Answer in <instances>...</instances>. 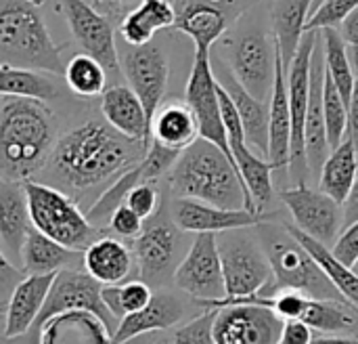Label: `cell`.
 Instances as JSON below:
<instances>
[{"instance_id": "35", "label": "cell", "mask_w": 358, "mask_h": 344, "mask_svg": "<svg viewBox=\"0 0 358 344\" xmlns=\"http://www.w3.org/2000/svg\"><path fill=\"white\" fill-rule=\"evenodd\" d=\"M231 19L208 4H193L176 13V23L174 27L182 34H187L195 42V50H208L216 40L224 36L229 29Z\"/></svg>"}, {"instance_id": "10", "label": "cell", "mask_w": 358, "mask_h": 344, "mask_svg": "<svg viewBox=\"0 0 358 344\" xmlns=\"http://www.w3.org/2000/svg\"><path fill=\"white\" fill-rule=\"evenodd\" d=\"M178 290L195 301L227 298L218 233H197L174 273Z\"/></svg>"}, {"instance_id": "37", "label": "cell", "mask_w": 358, "mask_h": 344, "mask_svg": "<svg viewBox=\"0 0 358 344\" xmlns=\"http://www.w3.org/2000/svg\"><path fill=\"white\" fill-rule=\"evenodd\" d=\"M0 92L48 103L57 97V86L50 78L40 74V69L15 67L8 63H2L0 65Z\"/></svg>"}, {"instance_id": "48", "label": "cell", "mask_w": 358, "mask_h": 344, "mask_svg": "<svg viewBox=\"0 0 358 344\" xmlns=\"http://www.w3.org/2000/svg\"><path fill=\"white\" fill-rule=\"evenodd\" d=\"M315 336H313V328L302 322V319H289L285 322L283 328V336L279 344H313Z\"/></svg>"}, {"instance_id": "7", "label": "cell", "mask_w": 358, "mask_h": 344, "mask_svg": "<svg viewBox=\"0 0 358 344\" xmlns=\"http://www.w3.org/2000/svg\"><path fill=\"white\" fill-rule=\"evenodd\" d=\"M218 248L227 284V301L258 296L273 286L275 273L260 238L252 240L245 229H233L218 233Z\"/></svg>"}, {"instance_id": "9", "label": "cell", "mask_w": 358, "mask_h": 344, "mask_svg": "<svg viewBox=\"0 0 358 344\" xmlns=\"http://www.w3.org/2000/svg\"><path fill=\"white\" fill-rule=\"evenodd\" d=\"M321 29H308L302 36L300 48L287 69V90H289V109H292V162L289 179L294 187L306 185L308 156H306V116L310 101V74H313V55L319 42Z\"/></svg>"}, {"instance_id": "45", "label": "cell", "mask_w": 358, "mask_h": 344, "mask_svg": "<svg viewBox=\"0 0 358 344\" xmlns=\"http://www.w3.org/2000/svg\"><path fill=\"white\" fill-rule=\"evenodd\" d=\"M143 221H145V219H141L128 204H122V206L113 212V216L109 219V229H111L115 235H120V238L136 240V238L143 233V229H145Z\"/></svg>"}, {"instance_id": "31", "label": "cell", "mask_w": 358, "mask_h": 344, "mask_svg": "<svg viewBox=\"0 0 358 344\" xmlns=\"http://www.w3.org/2000/svg\"><path fill=\"white\" fill-rule=\"evenodd\" d=\"M176 8L170 0H143L120 23V36L130 46H145L159 29L174 27Z\"/></svg>"}, {"instance_id": "24", "label": "cell", "mask_w": 358, "mask_h": 344, "mask_svg": "<svg viewBox=\"0 0 358 344\" xmlns=\"http://www.w3.org/2000/svg\"><path fill=\"white\" fill-rule=\"evenodd\" d=\"M101 111L105 122L111 124L117 132L151 147V122L143 101L132 90V86L115 84L105 88L101 95Z\"/></svg>"}, {"instance_id": "49", "label": "cell", "mask_w": 358, "mask_h": 344, "mask_svg": "<svg viewBox=\"0 0 358 344\" xmlns=\"http://www.w3.org/2000/svg\"><path fill=\"white\" fill-rule=\"evenodd\" d=\"M358 149V74L357 82H355V90L348 103V135H346Z\"/></svg>"}, {"instance_id": "40", "label": "cell", "mask_w": 358, "mask_h": 344, "mask_svg": "<svg viewBox=\"0 0 358 344\" xmlns=\"http://www.w3.org/2000/svg\"><path fill=\"white\" fill-rule=\"evenodd\" d=\"M101 294H103L105 307L109 309V313L120 324L126 315L145 309L151 303L155 292H151V286L147 282L132 280V282H126V284L103 286Z\"/></svg>"}, {"instance_id": "44", "label": "cell", "mask_w": 358, "mask_h": 344, "mask_svg": "<svg viewBox=\"0 0 358 344\" xmlns=\"http://www.w3.org/2000/svg\"><path fill=\"white\" fill-rule=\"evenodd\" d=\"M126 204L141 219H153L159 212V191H157L155 183H143V185L134 187L128 193Z\"/></svg>"}, {"instance_id": "21", "label": "cell", "mask_w": 358, "mask_h": 344, "mask_svg": "<svg viewBox=\"0 0 358 344\" xmlns=\"http://www.w3.org/2000/svg\"><path fill=\"white\" fill-rule=\"evenodd\" d=\"M38 344H113V328L92 311H63L38 326Z\"/></svg>"}, {"instance_id": "55", "label": "cell", "mask_w": 358, "mask_h": 344, "mask_svg": "<svg viewBox=\"0 0 358 344\" xmlns=\"http://www.w3.org/2000/svg\"><path fill=\"white\" fill-rule=\"evenodd\" d=\"M29 4H34V6H40V4H44L46 0H27Z\"/></svg>"}, {"instance_id": "20", "label": "cell", "mask_w": 358, "mask_h": 344, "mask_svg": "<svg viewBox=\"0 0 358 344\" xmlns=\"http://www.w3.org/2000/svg\"><path fill=\"white\" fill-rule=\"evenodd\" d=\"M329 137L325 122V46L323 29L313 55V74H310V101L306 116V156L310 172H319L329 158Z\"/></svg>"}, {"instance_id": "14", "label": "cell", "mask_w": 358, "mask_h": 344, "mask_svg": "<svg viewBox=\"0 0 358 344\" xmlns=\"http://www.w3.org/2000/svg\"><path fill=\"white\" fill-rule=\"evenodd\" d=\"M185 101L191 105V109L197 116L199 132L203 139L216 143L220 149H224L231 158V145L227 137V128L222 122V107L218 97V78L210 61L208 50H195L193 69L189 74Z\"/></svg>"}, {"instance_id": "15", "label": "cell", "mask_w": 358, "mask_h": 344, "mask_svg": "<svg viewBox=\"0 0 358 344\" xmlns=\"http://www.w3.org/2000/svg\"><path fill=\"white\" fill-rule=\"evenodd\" d=\"M281 200L294 216V225L325 246L336 244V235L344 227V206L325 191L298 185L281 189Z\"/></svg>"}, {"instance_id": "11", "label": "cell", "mask_w": 358, "mask_h": 344, "mask_svg": "<svg viewBox=\"0 0 358 344\" xmlns=\"http://www.w3.org/2000/svg\"><path fill=\"white\" fill-rule=\"evenodd\" d=\"M182 248V229L174 219H166L159 210L151 225L134 240V256L141 280L149 286H162L170 275L174 277L176 267L180 265Z\"/></svg>"}, {"instance_id": "42", "label": "cell", "mask_w": 358, "mask_h": 344, "mask_svg": "<svg viewBox=\"0 0 358 344\" xmlns=\"http://www.w3.org/2000/svg\"><path fill=\"white\" fill-rule=\"evenodd\" d=\"M358 6V0H323L321 6L310 15L306 23L308 29H327V27H342L346 17Z\"/></svg>"}, {"instance_id": "56", "label": "cell", "mask_w": 358, "mask_h": 344, "mask_svg": "<svg viewBox=\"0 0 358 344\" xmlns=\"http://www.w3.org/2000/svg\"><path fill=\"white\" fill-rule=\"evenodd\" d=\"M321 2H323V0H315V2H313V13L321 6ZM313 13H310V15H313Z\"/></svg>"}, {"instance_id": "41", "label": "cell", "mask_w": 358, "mask_h": 344, "mask_svg": "<svg viewBox=\"0 0 358 344\" xmlns=\"http://www.w3.org/2000/svg\"><path fill=\"white\" fill-rule=\"evenodd\" d=\"M325 122H327L329 147L336 149L346 141L348 135V103L344 101L336 82L327 74V67H325Z\"/></svg>"}, {"instance_id": "34", "label": "cell", "mask_w": 358, "mask_h": 344, "mask_svg": "<svg viewBox=\"0 0 358 344\" xmlns=\"http://www.w3.org/2000/svg\"><path fill=\"white\" fill-rule=\"evenodd\" d=\"M358 179V149L357 145L346 137V141L331 149L329 158L321 168V191L331 195L342 206L350 198V191Z\"/></svg>"}, {"instance_id": "36", "label": "cell", "mask_w": 358, "mask_h": 344, "mask_svg": "<svg viewBox=\"0 0 358 344\" xmlns=\"http://www.w3.org/2000/svg\"><path fill=\"white\" fill-rule=\"evenodd\" d=\"M287 229L300 240V244L317 259V263L323 267V271L327 273V277L336 284V288L342 292V296L346 301H350L355 307H358V273L352 267H346L344 263H340L331 248L321 244L319 240L310 238L308 233H304L302 229H298L296 225H287Z\"/></svg>"}, {"instance_id": "19", "label": "cell", "mask_w": 358, "mask_h": 344, "mask_svg": "<svg viewBox=\"0 0 358 344\" xmlns=\"http://www.w3.org/2000/svg\"><path fill=\"white\" fill-rule=\"evenodd\" d=\"M174 223L187 233H224L233 229H250L264 223V214L248 208H220L199 200L176 198L172 204Z\"/></svg>"}, {"instance_id": "27", "label": "cell", "mask_w": 358, "mask_h": 344, "mask_svg": "<svg viewBox=\"0 0 358 344\" xmlns=\"http://www.w3.org/2000/svg\"><path fill=\"white\" fill-rule=\"evenodd\" d=\"M185 317V305L170 292H155L151 303L136 311L126 315L115 332H113V344L130 340L141 334H151V332H164L168 328H174L180 319Z\"/></svg>"}, {"instance_id": "30", "label": "cell", "mask_w": 358, "mask_h": 344, "mask_svg": "<svg viewBox=\"0 0 358 344\" xmlns=\"http://www.w3.org/2000/svg\"><path fill=\"white\" fill-rule=\"evenodd\" d=\"M231 153L233 160L237 164V170L245 183V189L252 198L254 210L258 214H262L268 204L273 202V193H275V183H273V172L275 166L268 162V158H264L262 153H258L256 149H252L248 145V141H237L231 143Z\"/></svg>"}, {"instance_id": "46", "label": "cell", "mask_w": 358, "mask_h": 344, "mask_svg": "<svg viewBox=\"0 0 358 344\" xmlns=\"http://www.w3.org/2000/svg\"><path fill=\"white\" fill-rule=\"evenodd\" d=\"M334 256L344 263L346 267H355L358 261V221L344 227V231L340 233V238L336 240V244L331 246Z\"/></svg>"}, {"instance_id": "52", "label": "cell", "mask_w": 358, "mask_h": 344, "mask_svg": "<svg viewBox=\"0 0 358 344\" xmlns=\"http://www.w3.org/2000/svg\"><path fill=\"white\" fill-rule=\"evenodd\" d=\"M313 344H358V336H319Z\"/></svg>"}, {"instance_id": "54", "label": "cell", "mask_w": 358, "mask_h": 344, "mask_svg": "<svg viewBox=\"0 0 358 344\" xmlns=\"http://www.w3.org/2000/svg\"><path fill=\"white\" fill-rule=\"evenodd\" d=\"M96 2H120V4H141L143 0H96Z\"/></svg>"}, {"instance_id": "22", "label": "cell", "mask_w": 358, "mask_h": 344, "mask_svg": "<svg viewBox=\"0 0 358 344\" xmlns=\"http://www.w3.org/2000/svg\"><path fill=\"white\" fill-rule=\"evenodd\" d=\"M55 277L57 273L27 275L15 286L8 303L4 305V338L6 340L19 338L27 330L36 328Z\"/></svg>"}, {"instance_id": "6", "label": "cell", "mask_w": 358, "mask_h": 344, "mask_svg": "<svg viewBox=\"0 0 358 344\" xmlns=\"http://www.w3.org/2000/svg\"><path fill=\"white\" fill-rule=\"evenodd\" d=\"M29 216L38 231L65 248L84 252L94 240H99V227L90 223L78 204L52 185L23 181Z\"/></svg>"}, {"instance_id": "23", "label": "cell", "mask_w": 358, "mask_h": 344, "mask_svg": "<svg viewBox=\"0 0 358 344\" xmlns=\"http://www.w3.org/2000/svg\"><path fill=\"white\" fill-rule=\"evenodd\" d=\"M34 229L25 187L19 181L2 179L0 183V244L2 256L13 259L15 265L21 261L23 244Z\"/></svg>"}, {"instance_id": "12", "label": "cell", "mask_w": 358, "mask_h": 344, "mask_svg": "<svg viewBox=\"0 0 358 344\" xmlns=\"http://www.w3.org/2000/svg\"><path fill=\"white\" fill-rule=\"evenodd\" d=\"M231 69L258 101H271L277 74V42L260 29H248L231 46Z\"/></svg>"}, {"instance_id": "29", "label": "cell", "mask_w": 358, "mask_h": 344, "mask_svg": "<svg viewBox=\"0 0 358 344\" xmlns=\"http://www.w3.org/2000/svg\"><path fill=\"white\" fill-rule=\"evenodd\" d=\"M151 137L172 151H185L189 145H193L201 137V132L191 105L176 99L164 103L153 118Z\"/></svg>"}, {"instance_id": "13", "label": "cell", "mask_w": 358, "mask_h": 344, "mask_svg": "<svg viewBox=\"0 0 358 344\" xmlns=\"http://www.w3.org/2000/svg\"><path fill=\"white\" fill-rule=\"evenodd\" d=\"M180 151H172L168 147H164L157 141H151L149 151L145 153V158L141 162H136L132 168H128L124 174H120L103 193L101 198L90 206V210L86 212L92 225H109V219L113 216V212L126 204L128 193L143 185V183H157V179L172 170L174 162L178 160Z\"/></svg>"}, {"instance_id": "16", "label": "cell", "mask_w": 358, "mask_h": 344, "mask_svg": "<svg viewBox=\"0 0 358 344\" xmlns=\"http://www.w3.org/2000/svg\"><path fill=\"white\" fill-rule=\"evenodd\" d=\"M65 17L69 21L71 34L84 53L103 63L109 74L120 71L115 34L105 15H101L86 0H61Z\"/></svg>"}, {"instance_id": "1", "label": "cell", "mask_w": 358, "mask_h": 344, "mask_svg": "<svg viewBox=\"0 0 358 344\" xmlns=\"http://www.w3.org/2000/svg\"><path fill=\"white\" fill-rule=\"evenodd\" d=\"M147 151L145 143L124 137L107 122H86L57 141L46 164L48 179L71 191L94 189L124 174Z\"/></svg>"}, {"instance_id": "28", "label": "cell", "mask_w": 358, "mask_h": 344, "mask_svg": "<svg viewBox=\"0 0 358 344\" xmlns=\"http://www.w3.org/2000/svg\"><path fill=\"white\" fill-rule=\"evenodd\" d=\"M82 267L101 286H115L128 280L134 267L132 252L115 238H99L82 252Z\"/></svg>"}, {"instance_id": "17", "label": "cell", "mask_w": 358, "mask_h": 344, "mask_svg": "<svg viewBox=\"0 0 358 344\" xmlns=\"http://www.w3.org/2000/svg\"><path fill=\"white\" fill-rule=\"evenodd\" d=\"M103 286L86 271H78V269H61L52 282V288L48 292L46 305L42 309V315L36 324V328L50 319L57 313L63 311H73V309H86L92 311L96 315H101L111 328H113V315L109 313V309L103 303V294H101ZM115 332V330H113Z\"/></svg>"}, {"instance_id": "53", "label": "cell", "mask_w": 358, "mask_h": 344, "mask_svg": "<svg viewBox=\"0 0 358 344\" xmlns=\"http://www.w3.org/2000/svg\"><path fill=\"white\" fill-rule=\"evenodd\" d=\"M120 344H157V332H151V334H141V336H134L130 340H124Z\"/></svg>"}, {"instance_id": "18", "label": "cell", "mask_w": 358, "mask_h": 344, "mask_svg": "<svg viewBox=\"0 0 358 344\" xmlns=\"http://www.w3.org/2000/svg\"><path fill=\"white\" fill-rule=\"evenodd\" d=\"M124 76L143 101L149 122L153 124V118L164 103L170 78V63L164 50L155 44L132 46V50L124 57Z\"/></svg>"}, {"instance_id": "57", "label": "cell", "mask_w": 358, "mask_h": 344, "mask_svg": "<svg viewBox=\"0 0 358 344\" xmlns=\"http://www.w3.org/2000/svg\"><path fill=\"white\" fill-rule=\"evenodd\" d=\"M352 269H355V271H357V273H358V261H357V265H355V267H352Z\"/></svg>"}, {"instance_id": "38", "label": "cell", "mask_w": 358, "mask_h": 344, "mask_svg": "<svg viewBox=\"0 0 358 344\" xmlns=\"http://www.w3.org/2000/svg\"><path fill=\"white\" fill-rule=\"evenodd\" d=\"M323 46H325L327 74L336 82V86L342 92L344 101L350 103L357 76L352 74V65H350V59H348V48H346L348 44H346L344 36L338 29L327 27V29H323Z\"/></svg>"}, {"instance_id": "58", "label": "cell", "mask_w": 358, "mask_h": 344, "mask_svg": "<svg viewBox=\"0 0 358 344\" xmlns=\"http://www.w3.org/2000/svg\"><path fill=\"white\" fill-rule=\"evenodd\" d=\"M357 63H358V46H357Z\"/></svg>"}, {"instance_id": "8", "label": "cell", "mask_w": 358, "mask_h": 344, "mask_svg": "<svg viewBox=\"0 0 358 344\" xmlns=\"http://www.w3.org/2000/svg\"><path fill=\"white\" fill-rule=\"evenodd\" d=\"M206 309H218L214 322L216 344H279L285 319L256 296L239 301H197Z\"/></svg>"}, {"instance_id": "50", "label": "cell", "mask_w": 358, "mask_h": 344, "mask_svg": "<svg viewBox=\"0 0 358 344\" xmlns=\"http://www.w3.org/2000/svg\"><path fill=\"white\" fill-rule=\"evenodd\" d=\"M342 36L346 40L348 46H358V6L346 17V21L342 23Z\"/></svg>"}, {"instance_id": "32", "label": "cell", "mask_w": 358, "mask_h": 344, "mask_svg": "<svg viewBox=\"0 0 358 344\" xmlns=\"http://www.w3.org/2000/svg\"><path fill=\"white\" fill-rule=\"evenodd\" d=\"M315 0H277L273 19H275V42L279 46L285 69H289L302 36L306 34V23L313 13Z\"/></svg>"}, {"instance_id": "26", "label": "cell", "mask_w": 358, "mask_h": 344, "mask_svg": "<svg viewBox=\"0 0 358 344\" xmlns=\"http://www.w3.org/2000/svg\"><path fill=\"white\" fill-rule=\"evenodd\" d=\"M216 78L227 88V92L233 97V101L237 105V111H239L243 128H245L248 145H252V149H256L258 153L268 158V149H271V135H268L271 105H266L264 101H258L254 95H250L243 88V84L235 78L231 67H220L216 71Z\"/></svg>"}, {"instance_id": "47", "label": "cell", "mask_w": 358, "mask_h": 344, "mask_svg": "<svg viewBox=\"0 0 358 344\" xmlns=\"http://www.w3.org/2000/svg\"><path fill=\"white\" fill-rule=\"evenodd\" d=\"M193 4H208V6H214L218 11H222L231 21L237 19L250 4V0H174V8L176 13L187 8V6H193Z\"/></svg>"}, {"instance_id": "2", "label": "cell", "mask_w": 358, "mask_h": 344, "mask_svg": "<svg viewBox=\"0 0 358 344\" xmlns=\"http://www.w3.org/2000/svg\"><path fill=\"white\" fill-rule=\"evenodd\" d=\"M55 113L44 101L2 95L0 101V164L2 179L29 181L42 170L55 149Z\"/></svg>"}, {"instance_id": "51", "label": "cell", "mask_w": 358, "mask_h": 344, "mask_svg": "<svg viewBox=\"0 0 358 344\" xmlns=\"http://www.w3.org/2000/svg\"><path fill=\"white\" fill-rule=\"evenodd\" d=\"M358 221V179L350 191V198L344 204V227L352 225Z\"/></svg>"}, {"instance_id": "25", "label": "cell", "mask_w": 358, "mask_h": 344, "mask_svg": "<svg viewBox=\"0 0 358 344\" xmlns=\"http://www.w3.org/2000/svg\"><path fill=\"white\" fill-rule=\"evenodd\" d=\"M271 149L268 162L275 166L277 172L287 177L289 162H292V109H289V90H287V69L283 65L279 46H277V74H275V88L271 95Z\"/></svg>"}, {"instance_id": "33", "label": "cell", "mask_w": 358, "mask_h": 344, "mask_svg": "<svg viewBox=\"0 0 358 344\" xmlns=\"http://www.w3.org/2000/svg\"><path fill=\"white\" fill-rule=\"evenodd\" d=\"M80 250L65 248L63 244L50 240L36 227L29 231L23 250H21V265L27 275H48L59 273L67 265L78 259Z\"/></svg>"}, {"instance_id": "5", "label": "cell", "mask_w": 358, "mask_h": 344, "mask_svg": "<svg viewBox=\"0 0 358 344\" xmlns=\"http://www.w3.org/2000/svg\"><path fill=\"white\" fill-rule=\"evenodd\" d=\"M2 63L65 76V63L34 4L2 0L0 6Z\"/></svg>"}, {"instance_id": "4", "label": "cell", "mask_w": 358, "mask_h": 344, "mask_svg": "<svg viewBox=\"0 0 358 344\" xmlns=\"http://www.w3.org/2000/svg\"><path fill=\"white\" fill-rule=\"evenodd\" d=\"M258 238L266 250V256L275 273V282L268 288V294L277 290H300L313 298L346 301L342 292L336 288V284L327 277L323 267L317 263V259L300 244V240L287 229V225L281 227L264 221L258 225Z\"/></svg>"}, {"instance_id": "39", "label": "cell", "mask_w": 358, "mask_h": 344, "mask_svg": "<svg viewBox=\"0 0 358 344\" xmlns=\"http://www.w3.org/2000/svg\"><path fill=\"white\" fill-rule=\"evenodd\" d=\"M65 84L71 92L80 97H101L105 92L107 69L101 61L90 57L88 53L76 55L65 67Z\"/></svg>"}, {"instance_id": "3", "label": "cell", "mask_w": 358, "mask_h": 344, "mask_svg": "<svg viewBox=\"0 0 358 344\" xmlns=\"http://www.w3.org/2000/svg\"><path fill=\"white\" fill-rule=\"evenodd\" d=\"M170 187L176 198L256 212L235 160L203 137L180 151L170 170Z\"/></svg>"}, {"instance_id": "43", "label": "cell", "mask_w": 358, "mask_h": 344, "mask_svg": "<svg viewBox=\"0 0 358 344\" xmlns=\"http://www.w3.org/2000/svg\"><path fill=\"white\" fill-rule=\"evenodd\" d=\"M216 313L218 309H208L187 326L178 328L172 338V344H216V336H214Z\"/></svg>"}]
</instances>
